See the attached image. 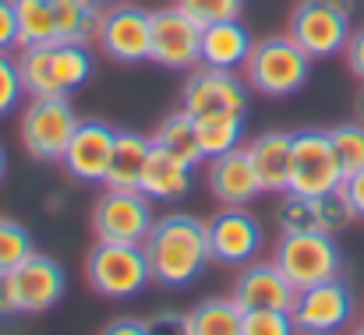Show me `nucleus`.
<instances>
[{
  "mask_svg": "<svg viewBox=\"0 0 364 335\" xmlns=\"http://www.w3.org/2000/svg\"><path fill=\"white\" fill-rule=\"evenodd\" d=\"M141 247L149 258L152 282L166 286V290H188L195 279H202L205 265L213 261L209 229L202 219H195L188 212L159 216Z\"/></svg>",
  "mask_w": 364,
  "mask_h": 335,
  "instance_id": "nucleus-1",
  "label": "nucleus"
},
{
  "mask_svg": "<svg viewBox=\"0 0 364 335\" xmlns=\"http://www.w3.org/2000/svg\"><path fill=\"white\" fill-rule=\"evenodd\" d=\"M25 96H75L92 78V50L89 43H39L25 46L18 57Z\"/></svg>",
  "mask_w": 364,
  "mask_h": 335,
  "instance_id": "nucleus-2",
  "label": "nucleus"
},
{
  "mask_svg": "<svg viewBox=\"0 0 364 335\" xmlns=\"http://www.w3.org/2000/svg\"><path fill=\"white\" fill-rule=\"evenodd\" d=\"M244 78H247V89L272 96V99H283V96H294L308 85L311 57L290 35H269V39H258L251 46V53L244 60Z\"/></svg>",
  "mask_w": 364,
  "mask_h": 335,
  "instance_id": "nucleus-3",
  "label": "nucleus"
},
{
  "mask_svg": "<svg viewBox=\"0 0 364 335\" xmlns=\"http://www.w3.org/2000/svg\"><path fill=\"white\" fill-rule=\"evenodd\" d=\"M85 279L107 300L138 297L152 282L145 247L141 243H117V240H96V247L85 258Z\"/></svg>",
  "mask_w": 364,
  "mask_h": 335,
  "instance_id": "nucleus-4",
  "label": "nucleus"
},
{
  "mask_svg": "<svg viewBox=\"0 0 364 335\" xmlns=\"http://www.w3.org/2000/svg\"><path fill=\"white\" fill-rule=\"evenodd\" d=\"M272 261L297 290L343 275V251L333 233H279Z\"/></svg>",
  "mask_w": 364,
  "mask_h": 335,
  "instance_id": "nucleus-5",
  "label": "nucleus"
},
{
  "mask_svg": "<svg viewBox=\"0 0 364 335\" xmlns=\"http://www.w3.org/2000/svg\"><path fill=\"white\" fill-rule=\"evenodd\" d=\"M78 120L82 116L71 106V96H28V106L21 110L25 152L39 163H60Z\"/></svg>",
  "mask_w": 364,
  "mask_h": 335,
  "instance_id": "nucleus-6",
  "label": "nucleus"
},
{
  "mask_svg": "<svg viewBox=\"0 0 364 335\" xmlns=\"http://www.w3.org/2000/svg\"><path fill=\"white\" fill-rule=\"evenodd\" d=\"M343 187V170L333 152V138L322 127L294 131V159H290V191L294 194H336Z\"/></svg>",
  "mask_w": 364,
  "mask_h": 335,
  "instance_id": "nucleus-7",
  "label": "nucleus"
},
{
  "mask_svg": "<svg viewBox=\"0 0 364 335\" xmlns=\"http://www.w3.org/2000/svg\"><path fill=\"white\" fill-rule=\"evenodd\" d=\"M358 297L343 275L315 282L308 290H297V300L290 307L294 325L301 335H336L354 322Z\"/></svg>",
  "mask_w": 364,
  "mask_h": 335,
  "instance_id": "nucleus-8",
  "label": "nucleus"
},
{
  "mask_svg": "<svg viewBox=\"0 0 364 335\" xmlns=\"http://www.w3.org/2000/svg\"><path fill=\"white\" fill-rule=\"evenodd\" d=\"M149 60L166 71H191L202 64V25L177 4L152 11Z\"/></svg>",
  "mask_w": 364,
  "mask_h": 335,
  "instance_id": "nucleus-9",
  "label": "nucleus"
},
{
  "mask_svg": "<svg viewBox=\"0 0 364 335\" xmlns=\"http://www.w3.org/2000/svg\"><path fill=\"white\" fill-rule=\"evenodd\" d=\"M4 282L18 314H46L68 293V272L60 268V261L39 251H32Z\"/></svg>",
  "mask_w": 364,
  "mask_h": 335,
  "instance_id": "nucleus-10",
  "label": "nucleus"
},
{
  "mask_svg": "<svg viewBox=\"0 0 364 335\" xmlns=\"http://www.w3.org/2000/svg\"><path fill=\"white\" fill-rule=\"evenodd\" d=\"M149 39H152V11L138 4H114L103 11L96 43L110 60L121 64H145L149 60Z\"/></svg>",
  "mask_w": 364,
  "mask_h": 335,
  "instance_id": "nucleus-11",
  "label": "nucleus"
},
{
  "mask_svg": "<svg viewBox=\"0 0 364 335\" xmlns=\"http://www.w3.org/2000/svg\"><path fill=\"white\" fill-rule=\"evenodd\" d=\"M350 14L343 11H333V7H322V4H308L301 0L290 14V28L287 35L311 57V60H326V57H336L347 50V39H350Z\"/></svg>",
  "mask_w": 364,
  "mask_h": 335,
  "instance_id": "nucleus-12",
  "label": "nucleus"
},
{
  "mask_svg": "<svg viewBox=\"0 0 364 335\" xmlns=\"http://www.w3.org/2000/svg\"><path fill=\"white\" fill-rule=\"evenodd\" d=\"M152 198L141 191H114L107 187V194L92 205V229L96 240H117V243H145L149 229H152Z\"/></svg>",
  "mask_w": 364,
  "mask_h": 335,
  "instance_id": "nucleus-13",
  "label": "nucleus"
},
{
  "mask_svg": "<svg viewBox=\"0 0 364 335\" xmlns=\"http://www.w3.org/2000/svg\"><path fill=\"white\" fill-rule=\"evenodd\" d=\"M247 82L237 78V71H220V67H198L184 82L181 92V110L188 116L202 113H241L247 116Z\"/></svg>",
  "mask_w": 364,
  "mask_h": 335,
  "instance_id": "nucleus-14",
  "label": "nucleus"
},
{
  "mask_svg": "<svg viewBox=\"0 0 364 335\" xmlns=\"http://www.w3.org/2000/svg\"><path fill=\"white\" fill-rule=\"evenodd\" d=\"M205 229H209L213 261H220V265H247V261H255V254L265 243L262 223H258V216L247 212V205H223L205 223Z\"/></svg>",
  "mask_w": 364,
  "mask_h": 335,
  "instance_id": "nucleus-15",
  "label": "nucleus"
},
{
  "mask_svg": "<svg viewBox=\"0 0 364 335\" xmlns=\"http://www.w3.org/2000/svg\"><path fill=\"white\" fill-rule=\"evenodd\" d=\"M114 138H117V131L107 120H78V127L64 148L60 166L78 184H103L110 155H114Z\"/></svg>",
  "mask_w": 364,
  "mask_h": 335,
  "instance_id": "nucleus-16",
  "label": "nucleus"
},
{
  "mask_svg": "<svg viewBox=\"0 0 364 335\" xmlns=\"http://www.w3.org/2000/svg\"><path fill=\"white\" fill-rule=\"evenodd\" d=\"M350 209L343 194H294L287 191L283 202L276 205V226L279 233H336L350 223Z\"/></svg>",
  "mask_w": 364,
  "mask_h": 335,
  "instance_id": "nucleus-17",
  "label": "nucleus"
},
{
  "mask_svg": "<svg viewBox=\"0 0 364 335\" xmlns=\"http://www.w3.org/2000/svg\"><path fill=\"white\" fill-rule=\"evenodd\" d=\"M241 311H290L297 300V286L279 272L276 261H247L230 290Z\"/></svg>",
  "mask_w": 364,
  "mask_h": 335,
  "instance_id": "nucleus-18",
  "label": "nucleus"
},
{
  "mask_svg": "<svg viewBox=\"0 0 364 335\" xmlns=\"http://www.w3.org/2000/svg\"><path fill=\"white\" fill-rule=\"evenodd\" d=\"M209 191L223 205H247L262 194L251 155H247V145H237V148L209 159Z\"/></svg>",
  "mask_w": 364,
  "mask_h": 335,
  "instance_id": "nucleus-19",
  "label": "nucleus"
},
{
  "mask_svg": "<svg viewBox=\"0 0 364 335\" xmlns=\"http://www.w3.org/2000/svg\"><path fill=\"white\" fill-rule=\"evenodd\" d=\"M255 177L262 194L290 191V159H294V131H265L247 145Z\"/></svg>",
  "mask_w": 364,
  "mask_h": 335,
  "instance_id": "nucleus-20",
  "label": "nucleus"
},
{
  "mask_svg": "<svg viewBox=\"0 0 364 335\" xmlns=\"http://www.w3.org/2000/svg\"><path fill=\"white\" fill-rule=\"evenodd\" d=\"M251 46H255V39H251V32L241 18L202 25V64L205 67L237 71V67H244Z\"/></svg>",
  "mask_w": 364,
  "mask_h": 335,
  "instance_id": "nucleus-21",
  "label": "nucleus"
},
{
  "mask_svg": "<svg viewBox=\"0 0 364 335\" xmlns=\"http://www.w3.org/2000/svg\"><path fill=\"white\" fill-rule=\"evenodd\" d=\"M191 173H195L191 166H184L181 159H173L170 152H163V148L152 145L138 191L149 194L152 202H181V198L191 194V184H195Z\"/></svg>",
  "mask_w": 364,
  "mask_h": 335,
  "instance_id": "nucleus-22",
  "label": "nucleus"
},
{
  "mask_svg": "<svg viewBox=\"0 0 364 335\" xmlns=\"http://www.w3.org/2000/svg\"><path fill=\"white\" fill-rule=\"evenodd\" d=\"M149 152H152V138H145L138 131H117L114 155H110L103 184L114 187V191H138L145 163H149Z\"/></svg>",
  "mask_w": 364,
  "mask_h": 335,
  "instance_id": "nucleus-23",
  "label": "nucleus"
},
{
  "mask_svg": "<svg viewBox=\"0 0 364 335\" xmlns=\"http://www.w3.org/2000/svg\"><path fill=\"white\" fill-rule=\"evenodd\" d=\"M152 145H156V148H163V152H170L173 159H181V163H184V166H191V170H198V166L205 163V152H202V145H198L195 120H191L184 110L170 113V116L156 127Z\"/></svg>",
  "mask_w": 364,
  "mask_h": 335,
  "instance_id": "nucleus-24",
  "label": "nucleus"
},
{
  "mask_svg": "<svg viewBox=\"0 0 364 335\" xmlns=\"http://www.w3.org/2000/svg\"><path fill=\"white\" fill-rule=\"evenodd\" d=\"M188 329L191 335H244V311L234 297H213L188 314Z\"/></svg>",
  "mask_w": 364,
  "mask_h": 335,
  "instance_id": "nucleus-25",
  "label": "nucleus"
},
{
  "mask_svg": "<svg viewBox=\"0 0 364 335\" xmlns=\"http://www.w3.org/2000/svg\"><path fill=\"white\" fill-rule=\"evenodd\" d=\"M195 131H198V145L205 152V159H216L230 148H237L244 141V116L241 113H202L191 116Z\"/></svg>",
  "mask_w": 364,
  "mask_h": 335,
  "instance_id": "nucleus-26",
  "label": "nucleus"
},
{
  "mask_svg": "<svg viewBox=\"0 0 364 335\" xmlns=\"http://www.w3.org/2000/svg\"><path fill=\"white\" fill-rule=\"evenodd\" d=\"M53 14H57V39L68 43H89L103 18L96 0H53Z\"/></svg>",
  "mask_w": 364,
  "mask_h": 335,
  "instance_id": "nucleus-27",
  "label": "nucleus"
},
{
  "mask_svg": "<svg viewBox=\"0 0 364 335\" xmlns=\"http://www.w3.org/2000/svg\"><path fill=\"white\" fill-rule=\"evenodd\" d=\"M18 14V46H39L57 39V14L53 0H14Z\"/></svg>",
  "mask_w": 364,
  "mask_h": 335,
  "instance_id": "nucleus-28",
  "label": "nucleus"
},
{
  "mask_svg": "<svg viewBox=\"0 0 364 335\" xmlns=\"http://www.w3.org/2000/svg\"><path fill=\"white\" fill-rule=\"evenodd\" d=\"M32 251V229H25L18 219L0 216V279H7Z\"/></svg>",
  "mask_w": 364,
  "mask_h": 335,
  "instance_id": "nucleus-29",
  "label": "nucleus"
},
{
  "mask_svg": "<svg viewBox=\"0 0 364 335\" xmlns=\"http://www.w3.org/2000/svg\"><path fill=\"white\" fill-rule=\"evenodd\" d=\"M329 138H333V152L343 177L364 170V123H336L329 127Z\"/></svg>",
  "mask_w": 364,
  "mask_h": 335,
  "instance_id": "nucleus-30",
  "label": "nucleus"
},
{
  "mask_svg": "<svg viewBox=\"0 0 364 335\" xmlns=\"http://www.w3.org/2000/svg\"><path fill=\"white\" fill-rule=\"evenodd\" d=\"M21 96H25V82H21L18 57L0 53V116L18 110L21 106Z\"/></svg>",
  "mask_w": 364,
  "mask_h": 335,
  "instance_id": "nucleus-31",
  "label": "nucleus"
},
{
  "mask_svg": "<svg viewBox=\"0 0 364 335\" xmlns=\"http://www.w3.org/2000/svg\"><path fill=\"white\" fill-rule=\"evenodd\" d=\"M244 335H297L290 311H244Z\"/></svg>",
  "mask_w": 364,
  "mask_h": 335,
  "instance_id": "nucleus-32",
  "label": "nucleus"
},
{
  "mask_svg": "<svg viewBox=\"0 0 364 335\" xmlns=\"http://www.w3.org/2000/svg\"><path fill=\"white\" fill-rule=\"evenodd\" d=\"M177 7L188 11L198 25H213L227 18H241L244 0H177Z\"/></svg>",
  "mask_w": 364,
  "mask_h": 335,
  "instance_id": "nucleus-33",
  "label": "nucleus"
},
{
  "mask_svg": "<svg viewBox=\"0 0 364 335\" xmlns=\"http://www.w3.org/2000/svg\"><path fill=\"white\" fill-rule=\"evenodd\" d=\"M340 194H343V202H347L350 216H354V219H364V170L350 173V177H343Z\"/></svg>",
  "mask_w": 364,
  "mask_h": 335,
  "instance_id": "nucleus-34",
  "label": "nucleus"
},
{
  "mask_svg": "<svg viewBox=\"0 0 364 335\" xmlns=\"http://www.w3.org/2000/svg\"><path fill=\"white\" fill-rule=\"evenodd\" d=\"M18 46V14L14 0H0V53H11Z\"/></svg>",
  "mask_w": 364,
  "mask_h": 335,
  "instance_id": "nucleus-35",
  "label": "nucleus"
},
{
  "mask_svg": "<svg viewBox=\"0 0 364 335\" xmlns=\"http://www.w3.org/2000/svg\"><path fill=\"white\" fill-rule=\"evenodd\" d=\"M145 325H149V335H191L188 314H173V311H163V314L149 318Z\"/></svg>",
  "mask_w": 364,
  "mask_h": 335,
  "instance_id": "nucleus-36",
  "label": "nucleus"
},
{
  "mask_svg": "<svg viewBox=\"0 0 364 335\" xmlns=\"http://www.w3.org/2000/svg\"><path fill=\"white\" fill-rule=\"evenodd\" d=\"M343 57H347V67L354 71V78H361V82H364V25L350 32V39H347V50H343Z\"/></svg>",
  "mask_w": 364,
  "mask_h": 335,
  "instance_id": "nucleus-37",
  "label": "nucleus"
},
{
  "mask_svg": "<svg viewBox=\"0 0 364 335\" xmlns=\"http://www.w3.org/2000/svg\"><path fill=\"white\" fill-rule=\"evenodd\" d=\"M100 335H149V325L138 322V318H117V322H110Z\"/></svg>",
  "mask_w": 364,
  "mask_h": 335,
  "instance_id": "nucleus-38",
  "label": "nucleus"
},
{
  "mask_svg": "<svg viewBox=\"0 0 364 335\" xmlns=\"http://www.w3.org/2000/svg\"><path fill=\"white\" fill-rule=\"evenodd\" d=\"M18 318V311H14V304H11V293H7V282L0 279V325H11Z\"/></svg>",
  "mask_w": 364,
  "mask_h": 335,
  "instance_id": "nucleus-39",
  "label": "nucleus"
},
{
  "mask_svg": "<svg viewBox=\"0 0 364 335\" xmlns=\"http://www.w3.org/2000/svg\"><path fill=\"white\" fill-rule=\"evenodd\" d=\"M308 4H322V7H333V11H343V14L354 11V0H308Z\"/></svg>",
  "mask_w": 364,
  "mask_h": 335,
  "instance_id": "nucleus-40",
  "label": "nucleus"
},
{
  "mask_svg": "<svg viewBox=\"0 0 364 335\" xmlns=\"http://www.w3.org/2000/svg\"><path fill=\"white\" fill-rule=\"evenodd\" d=\"M4 177H7V152H4V145H0V184H4Z\"/></svg>",
  "mask_w": 364,
  "mask_h": 335,
  "instance_id": "nucleus-41",
  "label": "nucleus"
},
{
  "mask_svg": "<svg viewBox=\"0 0 364 335\" xmlns=\"http://www.w3.org/2000/svg\"><path fill=\"white\" fill-rule=\"evenodd\" d=\"M100 7H114V4H124V0H96Z\"/></svg>",
  "mask_w": 364,
  "mask_h": 335,
  "instance_id": "nucleus-42",
  "label": "nucleus"
},
{
  "mask_svg": "<svg viewBox=\"0 0 364 335\" xmlns=\"http://www.w3.org/2000/svg\"><path fill=\"white\" fill-rule=\"evenodd\" d=\"M350 335H364V322H361V325H354V332H350Z\"/></svg>",
  "mask_w": 364,
  "mask_h": 335,
  "instance_id": "nucleus-43",
  "label": "nucleus"
},
{
  "mask_svg": "<svg viewBox=\"0 0 364 335\" xmlns=\"http://www.w3.org/2000/svg\"><path fill=\"white\" fill-rule=\"evenodd\" d=\"M358 110H361V116H364V92H361V103H358Z\"/></svg>",
  "mask_w": 364,
  "mask_h": 335,
  "instance_id": "nucleus-44",
  "label": "nucleus"
}]
</instances>
